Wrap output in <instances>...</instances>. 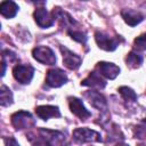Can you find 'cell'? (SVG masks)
<instances>
[{"label": "cell", "instance_id": "3", "mask_svg": "<svg viewBox=\"0 0 146 146\" xmlns=\"http://www.w3.org/2000/svg\"><path fill=\"white\" fill-rule=\"evenodd\" d=\"M32 56L35 60L44 65H54L56 63V56L52 49L46 46H38L32 50Z\"/></svg>", "mask_w": 146, "mask_h": 146}, {"label": "cell", "instance_id": "19", "mask_svg": "<svg viewBox=\"0 0 146 146\" xmlns=\"http://www.w3.org/2000/svg\"><path fill=\"white\" fill-rule=\"evenodd\" d=\"M125 63L127 65L130 67V68H137L141 65L143 63V56L135 52V51H130L128 55H127V58H125Z\"/></svg>", "mask_w": 146, "mask_h": 146}, {"label": "cell", "instance_id": "18", "mask_svg": "<svg viewBox=\"0 0 146 146\" xmlns=\"http://www.w3.org/2000/svg\"><path fill=\"white\" fill-rule=\"evenodd\" d=\"M13 92L11 90L6 87V86H1L0 87V105L1 106H9L13 104Z\"/></svg>", "mask_w": 146, "mask_h": 146}, {"label": "cell", "instance_id": "15", "mask_svg": "<svg viewBox=\"0 0 146 146\" xmlns=\"http://www.w3.org/2000/svg\"><path fill=\"white\" fill-rule=\"evenodd\" d=\"M121 16L123 21L130 26H136L144 19L143 14H140L139 11L132 10V9H128V8H124L121 10Z\"/></svg>", "mask_w": 146, "mask_h": 146}, {"label": "cell", "instance_id": "10", "mask_svg": "<svg viewBox=\"0 0 146 146\" xmlns=\"http://www.w3.org/2000/svg\"><path fill=\"white\" fill-rule=\"evenodd\" d=\"M96 71L102 75L105 76L106 79L113 80L120 74V67L113 63L108 62H99L96 65Z\"/></svg>", "mask_w": 146, "mask_h": 146}, {"label": "cell", "instance_id": "11", "mask_svg": "<svg viewBox=\"0 0 146 146\" xmlns=\"http://www.w3.org/2000/svg\"><path fill=\"white\" fill-rule=\"evenodd\" d=\"M67 99H68L70 110L74 115H76L81 120H86L91 115V113L84 107V105H83L81 99H79L76 97H68Z\"/></svg>", "mask_w": 146, "mask_h": 146}, {"label": "cell", "instance_id": "23", "mask_svg": "<svg viewBox=\"0 0 146 146\" xmlns=\"http://www.w3.org/2000/svg\"><path fill=\"white\" fill-rule=\"evenodd\" d=\"M137 135L139 136V138H143L144 136H146V120L138 127V129H137Z\"/></svg>", "mask_w": 146, "mask_h": 146}, {"label": "cell", "instance_id": "4", "mask_svg": "<svg viewBox=\"0 0 146 146\" xmlns=\"http://www.w3.org/2000/svg\"><path fill=\"white\" fill-rule=\"evenodd\" d=\"M73 139L76 143H90L102 141L100 133L89 128H76L73 131Z\"/></svg>", "mask_w": 146, "mask_h": 146}, {"label": "cell", "instance_id": "25", "mask_svg": "<svg viewBox=\"0 0 146 146\" xmlns=\"http://www.w3.org/2000/svg\"><path fill=\"white\" fill-rule=\"evenodd\" d=\"M31 2H34V3H40V2H44L46 0H30Z\"/></svg>", "mask_w": 146, "mask_h": 146}, {"label": "cell", "instance_id": "14", "mask_svg": "<svg viewBox=\"0 0 146 146\" xmlns=\"http://www.w3.org/2000/svg\"><path fill=\"white\" fill-rule=\"evenodd\" d=\"M81 86L97 88V89H103V88H105L106 82H105L104 79H102V75L97 71H95V72H91L84 80L81 81Z\"/></svg>", "mask_w": 146, "mask_h": 146}, {"label": "cell", "instance_id": "1", "mask_svg": "<svg viewBox=\"0 0 146 146\" xmlns=\"http://www.w3.org/2000/svg\"><path fill=\"white\" fill-rule=\"evenodd\" d=\"M39 138L40 140L38 144H46V145H51V146H58L65 144V135L55 131V130H49V129H39Z\"/></svg>", "mask_w": 146, "mask_h": 146}, {"label": "cell", "instance_id": "21", "mask_svg": "<svg viewBox=\"0 0 146 146\" xmlns=\"http://www.w3.org/2000/svg\"><path fill=\"white\" fill-rule=\"evenodd\" d=\"M67 33H68V35L73 39V40H75V41H78V42H80V43H86L87 42V34L84 33V32H82V31H80V30H68L67 31Z\"/></svg>", "mask_w": 146, "mask_h": 146}, {"label": "cell", "instance_id": "16", "mask_svg": "<svg viewBox=\"0 0 146 146\" xmlns=\"http://www.w3.org/2000/svg\"><path fill=\"white\" fill-rule=\"evenodd\" d=\"M52 15H54L55 18H57L59 21V23H60L62 26H65L67 29V31L68 30H72L73 26L76 24V22L72 18V16L70 14H67L66 11L62 10L60 8H54Z\"/></svg>", "mask_w": 146, "mask_h": 146}, {"label": "cell", "instance_id": "24", "mask_svg": "<svg viewBox=\"0 0 146 146\" xmlns=\"http://www.w3.org/2000/svg\"><path fill=\"white\" fill-rule=\"evenodd\" d=\"M11 144H13L14 146H18V143H17V141H15L14 139H10L9 141H6V145H11Z\"/></svg>", "mask_w": 146, "mask_h": 146}, {"label": "cell", "instance_id": "6", "mask_svg": "<svg viewBox=\"0 0 146 146\" xmlns=\"http://www.w3.org/2000/svg\"><path fill=\"white\" fill-rule=\"evenodd\" d=\"M95 40L98 44V47L103 50H106V51H113L117 48L120 41L117 38H114V36H111L104 32H96L95 34Z\"/></svg>", "mask_w": 146, "mask_h": 146}, {"label": "cell", "instance_id": "17", "mask_svg": "<svg viewBox=\"0 0 146 146\" xmlns=\"http://www.w3.org/2000/svg\"><path fill=\"white\" fill-rule=\"evenodd\" d=\"M18 6L13 0H3L0 5V13L6 18H13L18 11Z\"/></svg>", "mask_w": 146, "mask_h": 146}, {"label": "cell", "instance_id": "9", "mask_svg": "<svg viewBox=\"0 0 146 146\" xmlns=\"http://www.w3.org/2000/svg\"><path fill=\"white\" fill-rule=\"evenodd\" d=\"M59 48H60V51H62V55H63V63H64V65L67 68H70V70L79 68L81 63H82L81 57L78 56L76 54H74L73 51H71L70 49H67L64 46H60Z\"/></svg>", "mask_w": 146, "mask_h": 146}, {"label": "cell", "instance_id": "12", "mask_svg": "<svg viewBox=\"0 0 146 146\" xmlns=\"http://www.w3.org/2000/svg\"><path fill=\"white\" fill-rule=\"evenodd\" d=\"M35 113L36 115L47 121L48 119L50 117H59L60 116V112H59V108L57 106H52V105H41V106H38L35 108Z\"/></svg>", "mask_w": 146, "mask_h": 146}, {"label": "cell", "instance_id": "20", "mask_svg": "<svg viewBox=\"0 0 146 146\" xmlns=\"http://www.w3.org/2000/svg\"><path fill=\"white\" fill-rule=\"evenodd\" d=\"M119 92L123 97L124 100H128V102H135V100H137L136 92L131 88H129V87H125V86L120 87L119 88Z\"/></svg>", "mask_w": 146, "mask_h": 146}, {"label": "cell", "instance_id": "13", "mask_svg": "<svg viewBox=\"0 0 146 146\" xmlns=\"http://www.w3.org/2000/svg\"><path fill=\"white\" fill-rule=\"evenodd\" d=\"M84 96L87 97V99L89 100V103L95 108H97L99 111H105L107 108V102H106L105 97L102 94H99L97 91H91L90 90V91H87Z\"/></svg>", "mask_w": 146, "mask_h": 146}, {"label": "cell", "instance_id": "2", "mask_svg": "<svg viewBox=\"0 0 146 146\" xmlns=\"http://www.w3.org/2000/svg\"><path fill=\"white\" fill-rule=\"evenodd\" d=\"M11 124L16 130H23L31 128L35 124V121L31 113L25 111H18L11 115Z\"/></svg>", "mask_w": 146, "mask_h": 146}, {"label": "cell", "instance_id": "8", "mask_svg": "<svg viewBox=\"0 0 146 146\" xmlns=\"http://www.w3.org/2000/svg\"><path fill=\"white\" fill-rule=\"evenodd\" d=\"M33 18L35 21V23L42 27V29H47L54 25L55 23V17L52 14H50L46 8L40 7L38 9L34 10L33 13Z\"/></svg>", "mask_w": 146, "mask_h": 146}, {"label": "cell", "instance_id": "5", "mask_svg": "<svg viewBox=\"0 0 146 146\" xmlns=\"http://www.w3.org/2000/svg\"><path fill=\"white\" fill-rule=\"evenodd\" d=\"M14 78L22 84H27L31 82L34 75V68L31 65H22L18 64L13 68Z\"/></svg>", "mask_w": 146, "mask_h": 146}, {"label": "cell", "instance_id": "7", "mask_svg": "<svg viewBox=\"0 0 146 146\" xmlns=\"http://www.w3.org/2000/svg\"><path fill=\"white\" fill-rule=\"evenodd\" d=\"M67 75L60 68H51L47 72L46 75V83L51 88L62 87L67 82Z\"/></svg>", "mask_w": 146, "mask_h": 146}, {"label": "cell", "instance_id": "22", "mask_svg": "<svg viewBox=\"0 0 146 146\" xmlns=\"http://www.w3.org/2000/svg\"><path fill=\"white\" fill-rule=\"evenodd\" d=\"M133 46L137 50H146V33L137 36L133 41Z\"/></svg>", "mask_w": 146, "mask_h": 146}]
</instances>
